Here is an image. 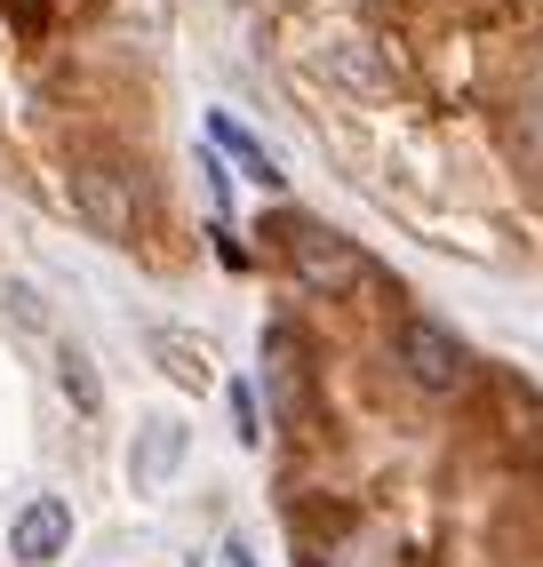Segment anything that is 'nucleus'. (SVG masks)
<instances>
[{"label":"nucleus","mask_w":543,"mask_h":567,"mask_svg":"<svg viewBox=\"0 0 543 567\" xmlns=\"http://www.w3.org/2000/svg\"><path fill=\"white\" fill-rule=\"evenodd\" d=\"M280 248H288L296 280L313 288V296H352V288H368V256H360V240L328 233V224H313V216H280Z\"/></svg>","instance_id":"nucleus-1"},{"label":"nucleus","mask_w":543,"mask_h":567,"mask_svg":"<svg viewBox=\"0 0 543 567\" xmlns=\"http://www.w3.org/2000/svg\"><path fill=\"white\" fill-rule=\"evenodd\" d=\"M392 344H400V375H408L416 392L448 400V392H463V384H472V352H463V344H455V336H448L432 312H408Z\"/></svg>","instance_id":"nucleus-2"},{"label":"nucleus","mask_w":543,"mask_h":567,"mask_svg":"<svg viewBox=\"0 0 543 567\" xmlns=\"http://www.w3.org/2000/svg\"><path fill=\"white\" fill-rule=\"evenodd\" d=\"M72 200H81V216L96 224L104 240H136V193H129L121 168L81 161V168H72Z\"/></svg>","instance_id":"nucleus-3"},{"label":"nucleus","mask_w":543,"mask_h":567,"mask_svg":"<svg viewBox=\"0 0 543 567\" xmlns=\"http://www.w3.org/2000/svg\"><path fill=\"white\" fill-rule=\"evenodd\" d=\"M64 544H72V504H64V496H32V504L9 519V559H24V567L64 559Z\"/></svg>","instance_id":"nucleus-4"},{"label":"nucleus","mask_w":543,"mask_h":567,"mask_svg":"<svg viewBox=\"0 0 543 567\" xmlns=\"http://www.w3.org/2000/svg\"><path fill=\"white\" fill-rule=\"evenodd\" d=\"M184 464V424H176V415H152V424H144V440H136V487H144V496H152V487H161L168 472Z\"/></svg>","instance_id":"nucleus-5"},{"label":"nucleus","mask_w":543,"mask_h":567,"mask_svg":"<svg viewBox=\"0 0 543 567\" xmlns=\"http://www.w3.org/2000/svg\"><path fill=\"white\" fill-rule=\"evenodd\" d=\"M264 360H272V384H280V408L296 415L304 408V344H296V328H272L264 336Z\"/></svg>","instance_id":"nucleus-6"},{"label":"nucleus","mask_w":543,"mask_h":567,"mask_svg":"<svg viewBox=\"0 0 543 567\" xmlns=\"http://www.w3.org/2000/svg\"><path fill=\"white\" fill-rule=\"evenodd\" d=\"M208 136H216V144H224V153H232V161H240V168H248L256 184H280V161H272V153H264V144H256V136H248L240 121H232V112H216V121H208Z\"/></svg>","instance_id":"nucleus-7"},{"label":"nucleus","mask_w":543,"mask_h":567,"mask_svg":"<svg viewBox=\"0 0 543 567\" xmlns=\"http://www.w3.org/2000/svg\"><path fill=\"white\" fill-rule=\"evenodd\" d=\"M57 384H64V400L81 408V415H96V408H104V384H96V368H89V352H81V344H57Z\"/></svg>","instance_id":"nucleus-8"},{"label":"nucleus","mask_w":543,"mask_h":567,"mask_svg":"<svg viewBox=\"0 0 543 567\" xmlns=\"http://www.w3.org/2000/svg\"><path fill=\"white\" fill-rule=\"evenodd\" d=\"M152 352H161V368L176 375L184 392H208V352H201V344H184V336L161 328V336H152Z\"/></svg>","instance_id":"nucleus-9"},{"label":"nucleus","mask_w":543,"mask_h":567,"mask_svg":"<svg viewBox=\"0 0 543 567\" xmlns=\"http://www.w3.org/2000/svg\"><path fill=\"white\" fill-rule=\"evenodd\" d=\"M232 440H240V447L264 440V424H256V392H248V384H232Z\"/></svg>","instance_id":"nucleus-10"},{"label":"nucleus","mask_w":543,"mask_h":567,"mask_svg":"<svg viewBox=\"0 0 543 567\" xmlns=\"http://www.w3.org/2000/svg\"><path fill=\"white\" fill-rule=\"evenodd\" d=\"M224 567H256V559H248V544H240V536H232V544H224Z\"/></svg>","instance_id":"nucleus-11"}]
</instances>
